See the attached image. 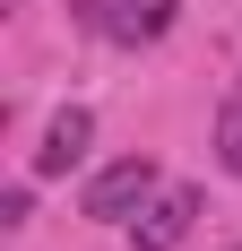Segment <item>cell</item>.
<instances>
[{
	"label": "cell",
	"mask_w": 242,
	"mask_h": 251,
	"mask_svg": "<svg viewBox=\"0 0 242 251\" xmlns=\"http://www.w3.org/2000/svg\"><path fill=\"white\" fill-rule=\"evenodd\" d=\"M70 18L87 26V35H104V44L139 52V44H156V35H173L182 0H70Z\"/></svg>",
	"instance_id": "obj_1"
},
{
	"label": "cell",
	"mask_w": 242,
	"mask_h": 251,
	"mask_svg": "<svg viewBox=\"0 0 242 251\" xmlns=\"http://www.w3.org/2000/svg\"><path fill=\"white\" fill-rule=\"evenodd\" d=\"M234 251H242V243H234Z\"/></svg>",
	"instance_id": "obj_6"
},
{
	"label": "cell",
	"mask_w": 242,
	"mask_h": 251,
	"mask_svg": "<svg viewBox=\"0 0 242 251\" xmlns=\"http://www.w3.org/2000/svg\"><path fill=\"white\" fill-rule=\"evenodd\" d=\"M217 165H225V174H242V87L225 96V113H217Z\"/></svg>",
	"instance_id": "obj_5"
},
{
	"label": "cell",
	"mask_w": 242,
	"mask_h": 251,
	"mask_svg": "<svg viewBox=\"0 0 242 251\" xmlns=\"http://www.w3.org/2000/svg\"><path fill=\"white\" fill-rule=\"evenodd\" d=\"M156 191H165V182H156V156H121V165H104V174L87 182V217L121 226V217H130V208H147Z\"/></svg>",
	"instance_id": "obj_2"
},
{
	"label": "cell",
	"mask_w": 242,
	"mask_h": 251,
	"mask_svg": "<svg viewBox=\"0 0 242 251\" xmlns=\"http://www.w3.org/2000/svg\"><path fill=\"white\" fill-rule=\"evenodd\" d=\"M87 139H96V122H87V113H52V130H44V148H35V174H70L78 156H87Z\"/></svg>",
	"instance_id": "obj_4"
},
{
	"label": "cell",
	"mask_w": 242,
	"mask_h": 251,
	"mask_svg": "<svg viewBox=\"0 0 242 251\" xmlns=\"http://www.w3.org/2000/svg\"><path fill=\"white\" fill-rule=\"evenodd\" d=\"M191 217H199V191H156L139 208V251H182Z\"/></svg>",
	"instance_id": "obj_3"
}]
</instances>
